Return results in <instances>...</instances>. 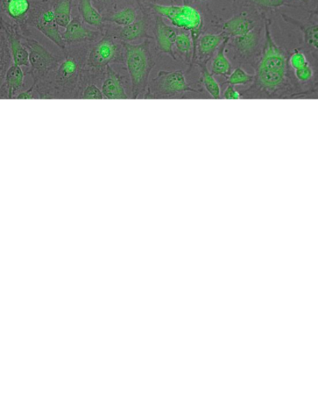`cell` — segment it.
I'll use <instances>...</instances> for the list:
<instances>
[{"instance_id":"ac0fdd59","label":"cell","mask_w":318,"mask_h":398,"mask_svg":"<svg viewBox=\"0 0 318 398\" xmlns=\"http://www.w3.org/2000/svg\"><path fill=\"white\" fill-rule=\"evenodd\" d=\"M256 28L253 21L243 15H236L225 21L223 32L230 39L243 36Z\"/></svg>"},{"instance_id":"f1b7e54d","label":"cell","mask_w":318,"mask_h":398,"mask_svg":"<svg viewBox=\"0 0 318 398\" xmlns=\"http://www.w3.org/2000/svg\"><path fill=\"white\" fill-rule=\"evenodd\" d=\"M104 95L100 88L94 83H89L82 92L80 99L83 100H102Z\"/></svg>"},{"instance_id":"8992f818","label":"cell","mask_w":318,"mask_h":398,"mask_svg":"<svg viewBox=\"0 0 318 398\" xmlns=\"http://www.w3.org/2000/svg\"><path fill=\"white\" fill-rule=\"evenodd\" d=\"M201 92L190 86L182 70H161L149 83L144 99H181L188 93Z\"/></svg>"},{"instance_id":"d590c367","label":"cell","mask_w":318,"mask_h":398,"mask_svg":"<svg viewBox=\"0 0 318 398\" xmlns=\"http://www.w3.org/2000/svg\"><path fill=\"white\" fill-rule=\"evenodd\" d=\"M169 1L171 2L173 4L174 2V0H169Z\"/></svg>"},{"instance_id":"8d00e7d4","label":"cell","mask_w":318,"mask_h":398,"mask_svg":"<svg viewBox=\"0 0 318 398\" xmlns=\"http://www.w3.org/2000/svg\"><path fill=\"white\" fill-rule=\"evenodd\" d=\"M138 2L144 1V0H137Z\"/></svg>"},{"instance_id":"9a60e30c","label":"cell","mask_w":318,"mask_h":398,"mask_svg":"<svg viewBox=\"0 0 318 398\" xmlns=\"http://www.w3.org/2000/svg\"><path fill=\"white\" fill-rule=\"evenodd\" d=\"M105 33L111 34L120 41L128 42V43L141 39H153L148 34V25L145 19H137L135 22L128 26L118 27L116 32Z\"/></svg>"},{"instance_id":"30bf717a","label":"cell","mask_w":318,"mask_h":398,"mask_svg":"<svg viewBox=\"0 0 318 398\" xmlns=\"http://www.w3.org/2000/svg\"><path fill=\"white\" fill-rule=\"evenodd\" d=\"M85 24L86 23H84L81 16L75 17L70 21L65 31L62 33V39L67 45L95 43L104 36L103 32L91 29Z\"/></svg>"},{"instance_id":"7402d4cb","label":"cell","mask_w":318,"mask_h":398,"mask_svg":"<svg viewBox=\"0 0 318 398\" xmlns=\"http://www.w3.org/2000/svg\"><path fill=\"white\" fill-rule=\"evenodd\" d=\"M174 48L178 51L180 58L187 64L192 65L194 55V44L189 33L181 32L177 35Z\"/></svg>"},{"instance_id":"6da1fadb","label":"cell","mask_w":318,"mask_h":398,"mask_svg":"<svg viewBox=\"0 0 318 398\" xmlns=\"http://www.w3.org/2000/svg\"><path fill=\"white\" fill-rule=\"evenodd\" d=\"M254 68L256 74L251 86L240 92L242 98L292 99L305 96V90L289 80L287 57L275 43L268 23H265L264 52Z\"/></svg>"},{"instance_id":"1f68e13d","label":"cell","mask_w":318,"mask_h":398,"mask_svg":"<svg viewBox=\"0 0 318 398\" xmlns=\"http://www.w3.org/2000/svg\"><path fill=\"white\" fill-rule=\"evenodd\" d=\"M253 2L268 8H277L285 5L286 0H253Z\"/></svg>"},{"instance_id":"d6a6232c","label":"cell","mask_w":318,"mask_h":398,"mask_svg":"<svg viewBox=\"0 0 318 398\" xmlns=\"http://www.w3.org/2000/svg\"><path fill=\"white\" fill-rule=\"evenodd\" d=\"M223 98L226 100L242 99L240 92L237 90L232 85H228V88L223 91Z\"/></svg>"},{"instance_id":"f546056e","label":"cell","mask_w":318,"mask_h":398,"mask_svg":"<svg viewBox=\"0 0 318 398\" xmlns=\"http://www.w3.org/2000/svg\"><path fill=\"white\" fill-rule=\"evenodd\" d=\"M288 63L293 70L303 67L309 64L305 55L298 51V50H296L291 55Z\"/></svg>"},{"instance_id":"52a82bcc","label":"cell","mask_w":318,"mask_h":398,"mask_svg":"<svg viewBox=\"0 0 318 398\" xmlns=\"http://www.w3.org/2000/svg\"><path fill=\"white\" fill-rule=\"evenodd\" d=\"M27 25L43 34L61 50L67 48V45L60 32V26L56 22L52 0H31Z\"/></svg>"},{"instance_id":"484cf974","label":"cell","mask_w":318,"mask_h":398,"mask_svg":"<svg viewBox=\"0 0 318 398\" xmlns=\"http://www.w3.org/2000/svg\"><path fill=\"white\" fill-rule=\"evenodd\" d=\"M254 75L247 74L246 71L242 67H237L227 78V81L224 82V84L232 85V86H239V85H245L252 83L254 81Z\"/></svg>"},{"instance_id":"44dd1931","label":"cell","mask_w":318,"mask_h":398,"mask_svg":"<svg viewBox=\"0 0 318 398\" xmlns=\"http://www.w3.org/2000/svg\"><path fill=\"white\" fill-rule=\"evenodd\" d=\"M56 22L60 27L66 28L72 20L74 0H52Z\"/></svg>"},{"instance_id":"4fadbf2b","label":"cell","mask_w":318,"mask_h":398,"mask_svg":"<svg viewBox=\"0 0 318 398\" xmlns=\"http://www.w3.org/2000/svg\"><path fill=\"white\" fill-rule=\"evenodd\" d=\"M101 90L106 99L127 100L131 98L126 93L123 77L111 66L106 68Z\"/></svg>"},{"instance_id":"ba28073f","label":"cell","mask_w":318,"mask_h":398,"mask_svg":"<svg viewBox=\"0 0 318 398\" xmlns=\"http://www.w3.org/2000/svg\"><path fill=\"white\" fill-rule=\"evenodd\" d=\"M22 41L29 52L30 67L25 74L30 75L33 83L36 84L45 80L58 66L60 57L49 52L39 41L31 36H22Z\"/></svg>"},{"instance_id":"4316f807","label":"cell","mask_w":318,"mask_h":398,"mask_svg":"<svg viewBox=\"0 0 318 398\" xmlns=\"http://www.w3.org/2000/svg\"><path fill=\"white\" fill-rule=\"evenodd\" d=\"M302 31L303 32V37H305V41L306 42V44L317 50L318 48L317 25H310L308 27H305V25H303L302 27Z\"/></svg>"},{"instance_id":"2e32d148","label":"cell","mask_w":318,"mask_h":398,"mask_svg":"<svg viewBox=\"0 0 318 398\" xmlns=\"http://www.w3.org/2000/svg\"><path fill=\"white\" fill-rule=\"evenodd\" d=\"M25 75L20 67L13 64L1 82V99H13L17 92L23 88Z\"/></svg>"},{"instance_id":"3957f363","label":"cell","mask_w":318,"mask_h":398,"mask_svg":"<svg viewBox=\"0 0 318 398\" xmlns=\"http://www.w3.org/2000/svg\"><path fill=\"white\" fill-rule=\"evenodd\" d=\"M123 44L125 49V64L130 79V97L144 98L149 86L151 74L156 65L150 41L146 39L139 44L128 42H123Z\"/></svg>"},{"instance_id":"9c48e42d","label":"cell","mask_w":318,"mask_h":398,"mask_svg":"<svg viewBox=\"0 0 318 398\" xmlns=\"http://www.w3.org/2000/svg\"><path fill=\"white\" fill-rule=\"evenodd\" d=\"M1 32L5 34L9 42L13 64L19 67H30L29 52L23 44L22 32L20 27L11 20H6L1 16L0 20Z\"/></svg>"},{"instance_id":"ffe728a7","label":"cell","mask_w":318,"mask_h":398,"mask_svg":"<svg viewBox=\"0 0 318 398\" xmlns=\"http://www.w3.org/2000/svg\"><path fill=\"white\" fill-rule=\"evenodd\" d=\"M200 68V78L199 83L206 90L212 98L221 99V88L218 83L213 74L209 72L207 68V63L198 64Z\"/></svg>"},{"instance_id":"83f0119b","label":"cell","mask_w":318,"mask_h":398,"mask_svg":"<svg viewBox=\"0 0 318 398\" xmlns=\"http://www.w3.org/2000/svg\"><path fill=\"white\" fill-rule=\"evenodd\" d=\"M294 76L296 80L300 83H307L312 81L314 76V69L307 64V65L303 67L294 70Z\"/></svg>"},{"instance_id":"836d02e7","label":"cell","mask_w":318,"mask_h":398,"mask_svg":"<svg viewBox=\"0 0 318 398\" xmlns=\"http://www.w3.org/2000/svg\"><path fill=\"white\" fill-rule=\"evenodd\" d=\"M35 84L33 83L32 87L23 92H21L15 98L18 100H32L34 99Z\"/></svg>"},{"instance_id":"d6986e66","label":"cell","mask_w":318,"mask_h":398,"mask_svg":"<svg viewBox=\"0 0 318 398\" xmlns=\"http://www.w3.org/2000/svg\"><path fill=\"white\" fill-rule=\"evenodd\" d=\"M230 39H226L217 49L213 61L211 63L210 73L214 76H222L228 78L232 72V64L226 56V48L228 46Z\"/></svg>"},{"instance_id":"d4e9b609","label":"cell","mask_w":318,"mask_h":398,"mask_svg":"<svg viewBox=\"0 0 318 398\" xmlns=\"http://www.w3.org/2000/svg\"><path fill=\"white\" fill-rule=\"evenodd\" d=\"M0 55H1V62H0V77H1L2 82L4 79L7 70H8L13 64L9 42L7 41V39L3 32H0Z\"/></svg>"},{"instance_id":"8fae6325","label":"cell","mask_w":318,"mask_h":398,"mask_svg":"<svg viewBox=\"0 0 318 398\" xmlns=\"http://www.w3.org/2000/svg\"><path fill=\"white\" fill-rule=\"evenodd\" d=\"M30 7L31 0H0L1 15L18 25L24 36H31V31L27 25Z\"/></svg>"},{"instance_id":"cb8c5ba5","label":"cell","mask_w":318,"mask_h":398,"mask_svg":"<svg viewBox=\"0 0 318 398\" xmlns=\"http://www.w3.org/2000/svg\"><path fill=\"white\" fill-rule=\"evenodd\" d=\"M258 33L254 28L249 34L243 36L233 38L232 44L240 55H246L250 54L258 43Z\"/></svg>"},{"instance_id":"e575fe53","label":"cell","mask_w":318,"mask_h":398,"mask_svg":"<svg viewBox=\"0 0 318 398\" xmlns=\"http://www.w3.org/2000/svg\"><path fill=\"white\" fill-rule=\"evenodd\" d=\"M199 1L206 2V1H209V0H199Z\"/></svg>"},{"instance_id":"5bb4252c","label":"cell","mask_w":318,"mask_h":398,"mask_svg":"<svg viewBox=\"0 0 318 398\" xmlns=\"http://www.w3.org/2000/svg\"><path fill=\"white\" fill-rule=\"evenodd\" d=\"M223 32L220 34H202L197 40L196 59L197 64L208 62L211 57L214 55L219 47L228 39Z\"/></svg>"},{"instance_id":"7c38bea8","label":"cell","mask_w":318,"mask_h":398,"mask_svg":"<svg viewBox=\"0 0 318 398\" xmlns=\"http://www.w3.org/2000/svg\"><path fill=\"white\" fill-rule=\"evenodd\" d=\"M153 33L158 51L169 55L174 61L178 60L174 51L177 35L179 34L177 28L168 25L163 18L158 15Z\"/></svg>"},{"instance_id":"74e56055","label":"cell","mask_w":318,"mask_h":398,"mask_svg":"<svg viewBox=\"0 0 318 398\" xmlns=\"http://www.w3.org/2000/svg\"><path fill=\"white\" fill-rule=\"evenodd\" d=\"M46 1H48V0H46Z\"/></svg>"},{"instance_id":"4dcf8cb0","label":"cell","mask_w":318,"mask_h":398,"mask_svg":"<svg viewBox=\"0 0 318 398\" xmlns=\"http://www.w3.org/2000/svg\"><path fill=\"white\" fill-rule=\"evenodd\" d=\"M93 1V0H92ZM97 6V11L101 13L103 12L110 13L116 8V0H94Z\"/></svg>"},{"instance_id":"e0dca14e","label":"cell","mask_w":318,"mask_h":398,"mask_svg":"<svg viewBox=\"0 0 318 398\" xmlns=\"http://www.w3.org/2000/svg\"><path fill=\"white\" fill-rule=\"evenodd\" d=\"M77 6L84 23L105 33L107 25L104 24L102 14L97 11L92 0H77Z\"/></svg>"},{"instance_id":"603a6c76","label":"cell","mask_w":318,"mask_h":398,"mask_svg":"<svg viewBox=\"0 0 318 398\" xmlns=\"http://www.w3.org/2000/svg\"><path fill=\"white\" fill-rule=\"evenodd\" d=\"M106 22L114 24L118 27H125L131 25L138 18L137 11L132 6H126L121 11H116L110 15L103 17Z\"/></svg>"},{"instance_id":"7a4b0ae2","label":"cell","mask_w":318,"mask_h":398,"mask_svg":"<svg viewBox=\"0 0 318 398\" xmlns=\"http://www.w3.org/2000/svg\"><path fill=\"white\" fill-rule=\"evenodd\" d=\"M92 44H71L62 49L58 66L45 80L34 83V97L80 99L83 89L91 83L86 64Z\"/></svg>"},{"instance_id":"5b68a950","label":"cell","mask_w":318,"mask_h":398,"mask_svg":"<svg viewBox=\"0 0 318 398\" xmlns=\"http://www.w3.org/2000/svg\"><path fill=\"white\" fill-rule=\"evenodd\" d=\"M150 8L161 18L167 19L172 26L191 32L194 44V55L192 65L196 59L197 40L200 36L203 20L199 11L188 5L150 4Z\"/></svg>"},{"instance_id":"277c9868","label":"cell","mask_w":318,"mask_h":398,"mask_svg":"<svg viewBox=\"0 0 318 398\" xmlns=\"http://www.w3.org/2000/svg\"><path fill=\"white\" fill-rule=\"evenodd\" d=\"M125 49L122 41L105 33L92 44L87 60L86 70L91 83L103 81L106 68L111 64H124Z\"/></svg>"}]
</instances>
